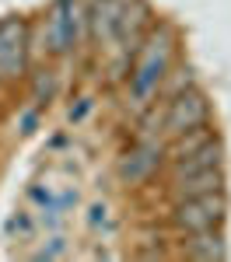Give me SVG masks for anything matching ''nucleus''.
<instances>
[{
  "mask_svg": "<svg viewBox=\"0 0 231 262\" xmlns=\"http://www.w3.org/2000/svg\"><path fill=\"white\" fill-rule=\"evenodd\" d=\"M7 231H11V234H21V238H28V234L35 231V224L28 221V217H14V221L7 224Z\"/></svg>",
  "mask_w": 231,
  "mask_h": 262,
  "instance_id": "nucleus-12",
  "label": "nucleus"
},
{
  "mask_svg": "<svg viewBox=\"0 0 231 262\" xmlns=\"http://www.w3.org/2000/svg\"><path fill=\"white\" fill-rule=\"evenodd\" d=\"M25 70V21L4 18L0 21V77L11 81Z\"/></svg>",
  "mask_w": 231,
  "mask_h": 262,
  "instance_id": "nucleus-4",
  "label": "nucleus"
},
{
  "mask_svg": "<svg viewBox=\"0 0 231 262\" xmlns=\"http://www.w3.org/2000/svg\"><path fill=\"white\" fill-rule=\"evenodd\" d=\"M172 192H175V200L207 196V192H224V175H221V168H210V171H200V175H186V179L172 182Z\"/></svg>",
  "mask_w": 231,
  "mask_h": 262,
  "instance_id": "nucleus-7",
  "label": "nucleus"
},
{
  "mask_svg": "<svg viewBox=\"0 0 231 262\" xmlns=\"http://www.w3.org/2000/svg\"><path fill=\"white\" fill-rule=\"evenodd\" d=\"M116 11H119V0H98V7H95V35H102V39H109L112 32H116Z\"/></svg>",
  "mask_w": 231,
  "mask_h": 262,
  "instance_id": "nucleus-10",
  "label": "nucleus"
},
{
  "mask_svg": "<svg viewBox=\"0 0 231 262\" xmlns=\"http://www.w3.org/2000/svg\"><path fill=\"white\" fill-rule=\"evenodd\" d=\"M77 0H60L53 7V18H49V49L53 53H67L74 42H77Z\"/></svg>",
  "mask_w": 231,
  "mask_h": 262,
  "instance_id": "nucleus-5",
  "label": "nucleus"
},
{
  "mask_svg": "<svg viewBox=\"0 0 231 262\" xmlns=\"http://www.w3.org/2000/svg\"><path fill=\"white\" fill-rule=\"evenodd\" d=\"M60 255H63V245H60V238H56V242L49 245V248H42L35 259H60Z\"/></svg>",
  "mask_w": 231,
  "mask_h": 262,
  "instance_id": "nucleus-13",
  "label": "nucleus"
},
{
  "mask_svg": "<svg viewBox=\"0 0 231 262\" xmlns=\"http://www.w3.org/2000/svg\"><path fill=\"white\" fill-rule=\"evenodd\" d=\"M214 140V133H210L207 126H193V129H186V133H179V143H175V158H186V154H193V150H200L203 143Z\"/></svg>",
  "mask_w": 231,
  "mask_h": 262,
  "instance_id": "nucleus-11",
  "label": "nucleus"
},
{
  "mask_svg": "<svg viewBox=\"0 0 231 262\" xmlns=\"http://www.w3.org/2000/svg\"><path fill=\"white\" fill-rule=\"evenodd\" d=\"M186 255L189 259H224V242H221V234H214V231L189 234Z\"/></svg>",
  "mask_w": 231,
  "mask_h": 262,
  "instance_id": "nucleus-9",
  "label": "nucleus"
},
{
  "mask_svg": "<svg viewBox=\"0 0 231 262\" xmlns=\"http://www.w3.org/2000/svg\"><path fill=\"white\" fill-rule=\"evenodd\" d=\"M210 168H221V143L210 140L200 150H193L186 158H175V179H186V175H200Z\"/></svg>",
  "mask_w": 231,
  "mask_h": 262,
  "instance_id": "nucleus-8",
  "label": "nucleus"
},
{
  "mask_svg": "<svg viewBox=\"0 0 231 262\" xmlns=\"http://www.w3.org/2000/svg\"><path fill=\"white\" fill-rule=\"evenodd\" d=\"M168 56H172V39H168V32L151 35L144 56H140L137 70H133V98L137 101L151 98V95L158 91V84H161V77H165V70H168Z\"/></svg>",
  "mask_w": 231,
  "mask_h": 262,
  "instance_id": "nucleus-2",
  "label": "nucleus"
},
{
  "mask_svg": "<svg viewBox=\"0 0 231 262\" xmlns=\"http://www.w3.org/2000/svg\"><path fill=\"white\" fill-rule=\"evenodd\" d=\"M224 192H207V196H189V200H175L172 206V224L182 234H200V231H214L224 221Z\"/></svg>",
  "mask_w": 231,
  "mask_h": 262,
  "instance_id": "nucleus-1",
  "label": "nucleus"
},
{
  "mask_svg": "<svg viewBox=\"0 0 231 262\" xmlns=\"http://www.w3.org/2000/svg\"><path fill=\"white\" fill-rule=\"evenodd\" d=\"M207 98L200 95V91H179L175 98L168 101V112H165V129L172 137H179V133H186L193 126H203L207 122Z\"/></svg>",
  "mask_w": 231,
  "mask_h": 262,
  "instance_id": "nucleus-3",
  "label": "nucleus"
},
{
  "mask_svg": "<svg viewBox=\"0 0 231 262\" xmlns=\"http://www.w3.org/2000/svg\"><path fill=\"white\" fill-rule=\"evenodd\" d=\"M158 161H161V147L158 143H140V147H133L123 161H119V175L126 182H144L158 168Z\"/></svg>",
  "mask_w": 231,
  "mask_h": 262,
  "instance_id": "nucleus-6",
  "label": "nucleus"
}]
</instances>
